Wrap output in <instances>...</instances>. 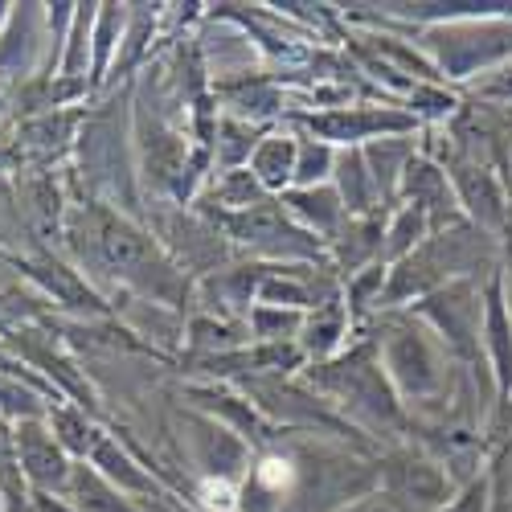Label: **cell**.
<instances>
[{"mask_svg": "<svg viewBox=\"0 0 512 512\" xmlns=\"http://www.w3.org/2000/svg\"><path fill=\"white\" fill-rule=\"evenodd\" d=\"M484 353H488L492 377H496V402L508 406V398H512V308H508L500 267L484 283Z\"/></svg>", "mask_w": 512, "mask_h": 512, "instance_id": "12", "label": "cell"}, {"mask_svg": "<svg viewBox=\"0 0 512 512\" xmlns=\"http://www.w3.org/2000/svg\"><path fill=\"white\" fill-rule=\"evenodd\" d=\"M9 13H13V5H0V29H5V21H9Z\"/></svg>", "mask_w": 512, "mask_h": 512, "instance_id": "34", "label": "cell"}, {"mask_svg": "<svg viewBox=\"0 0 512 512\" xmlns=\"http://www.w3.org/2000/svg\"><path fill=\"white\" fill-rule=\"evenodd\" d=\"M312 386L332 394L336 402H345V410H353L361 422H373L381 431L390 426H406V410L386 377V365H381V349L365 345L353 349L340 361H324L312 369Z\"/></svg>", "mask_w": 512, "mask_h": 512, "instance_id": "2", "label": "cell"}, {"mask_svg": "<svg viewBox=\"0 0 512 512\" xmlns=\"http://www.w3.org/2000/svg\"><path fill=\"white\" fill-rule=\"evenodd\" d=\"M349 308L340 304V300H324L308 320H304V332H300V353L312 357V361H328L332 353H340V345H345V336H349Z\"/></svg>", "mask_w": 512, "mask_h": 512, "instance_id": "19", "label": "cell"}, {"mask_svg": "<svg viewBox=\"0 0 512 512\" xmlns=\"http://www.w3.org/2000/svg\"><path fill=\"white\" fill-rule=\"evenodd\" d=\"M422 50L435 58L439 78H472L512 58V17L431 25L422 33Z\"/></svg>", "mask_w": 512, "mask_h": 512, "instance_id": "3", "label": "cell"}, {"mask_svg": "<svg viewBox=\"0 0 512 512\" xmlns=\"http://www.w3.org/2000/svg\"><path fill=\"white\" fill-rule=\"evenodd\" d=\"M295 152H300V136H263L246 168L259 177V185L271 197L275 193L283 197L291 189V177H295Z\"/></svg>", "mask_w": 512, "mask_h": 512, "instance_id": "21", "label": "cell"}, {"mask_svg": "<svg viewBox=\"0 0 512 512\" xmlns=\"http://www.w3.org/2000/svg\"><path fill=\"white\" fill-rule=\"evenodd\" d=\"M25 271L46 287L50 295H58L62 304L78 308V312H107V304L99 300V295L87 287V279H78V271L54 263V259H37V263H25Z\"/></svg>", "mask_w": 512, "mask_h": 512, "instance_id": "23", "label": "cell"}, {"mask_svg": "<svg viewBox=\"0 0 512 512\" xmlns=\"http://www.w3.org/2000/svg\"><path fill=\"white\" fill-rule=\"evenodd\" d=\"M283 209L291 213L295 226H304L312 238L320 242H332L340 234V226H345V201H340L336 185H316V189H287L283 197Z\"/></svg>", "mask_w": 512, "mask_h": 512, "instance_id": "14", "label": "cell"}, {"mask_svg": "<svg viewBox=\"0 0 512 512\" xmlns=\"http://www.w3.org/2000/svg\"><path fill=\"white\" fill-rule=\"evenodd\" d=\"M213 140H218V160H222V168L230 173V168H246L250 164V156H254V148H259V132L246 123V119H238V115H222L218 119V132H213Z\"/></svg>", "mask_w": 512, "mask_h": 512, "instance_id": "26", "label": "cell"}, {"mask_svg": "<svg viewBox=\"0 0 512 512\" xmlns=\"http://www.w3.org/2000/svg\"><path fill=\"white\" fill-rule=\"evenodd\" d=\"M17 463V422L0 418V467Z\"/></svg>", "mask_w": 512, "mask_h": 512, "instance_id": "31", "label": "cell"}, {"mask_svg": "<svg viewBox=\"0 0 512 512\" xmlns=\"http://www.w3.org/2000/svg\"><path fill=\"white\" fill-rule=\"evenodd\" d=\"M300 127H308L312 140H324L332 148H361L386 136H414L418 119L390 107H332V111H295Z\"/></svg>", "mask_w": 512, "mask_h": 512, "instance_id": "7", "label": "cell"}, {"mask_svg": "<svg viewBox=\"0 0 512 512\" xmlns=\"http://www.w3.org/2000/svg\"><path fill=\"white\" fill-rule=\"evenodd\" d=\"M271 193L259 185V177L250 168H230V173H218V181L209 185V193L201 197L209 218H230V213H246L254 205H263Z\"/></svg>", "mask_w": 512, "mask_h": 512, "instance_id": "20", "label": "cell"}, {"mask_svg": "<svg viewBox=\"0 0 512 512\" xmlns=\"http://www.w3.org/2000/svg\"><path fill=\"white\" fill-rule=\"evenodd\" d=\"M476 95L488 99V103H512V62H508L500 74L476 82Z\"/></svg>", "mask_w": 512, "mask_h": 512, "instance_id": "30", "label": "cell"}, {"mask_svg": "<svg viewBox=\"0 0 512 512\" xmlns=\"http://www.w3.org/2000/svg\"><path fill=\"white\" fill-rule=\"evenodd\" d=\"M345 512H390V508H386V500H381V496H361V500L349 504Z\"/></svg>", "mask_w": 512, "mask_h": 512, "instance_id": "33", "label": "cell"}, {"mask_svg": "<svg viewBox=\"0 0 512 512\" xmlns=\"http://www.w3.org/2000/svg\"><path fill=\"white\" fill-rule=\"evenodd\" d=\"M426 324H431L451 357H459L463 365L484 369V287L480 279H455L431 295H422L418 304H410Z\"/></svg>", "mask_w": 512, "mask_h": 512, "instance_id": "4", "label": "cell"}, {"mask_svg": "<svg viewBox=\"0 0 512 512\" xmlns=\"http://www.w3.org/2000/svg\"><path fill=\"white\" fill-rule=\"evenodd\" d=\"M17 467L37 496H66L74 459L54 439L46 418H25L17 422Z\"/></svg>", "mask_w": 512, "mask_h": 512, "instance_id": "11", "label": "cell"}, {"mask_svg": "<svg viewBox=\"0 0 512 512\" xmlns=\"http://www.w3.org/2000/svg\"><path fill=\"white\" fill-rule=\"evenodd\" d=\"M213 226L230 234L234 242L250 246L254 254H267V259H304V263L320 259V238H312L304 226H295L279 197H267L263 205H254L246 213L213 218Z\"/></svg>", "mask_w": 512, "mask_h": 512, "instance_id": "6", "label": "cell"}, {"mask_svg": "<svg viewBox=\"0 0 512 512\" xmlns=\"http://www.w3.org/2000/svg\"><path fill=\"white\" fill-rule=\"evenodd\" d=\"M426 238H431V222H426V213L414 209V205H402L390 218V226H386V238H381V267H398Z\"/></svg>", "mask_w": 512, "mask_h": 512, "instance_id": "24", "label": "cell"}, {"mask_svg": "<svg viewBox=\"0 0 512 512\" xmlns=\"http://www.w3.org/2000/svg\"><path fill=\"white\" fill-rule=\"evenodd\" d=\"M91 467H95L99 476H107L123 496L148 500V496L160 492L156 480L136 463V455H132V451H123L119 439H111V435H99V443H95V451H91Z\"/></svg>", "mask_w": 512, "mask_h": 512, "instance_id": "17", "label": "cell"}, {"mask_svg": "<svg viewBox=\"0 0 512 512\" xmlns=\"http://www.w3.org/2000/svg\"><path fill=\"white\" fill-rule=\"evenodd\" d=\"M41 414H50L46 406H41V394L33 386H21L17 373L0 369V418L25 422V418H41Z\"/></svg>", "mask_w": 512, "mask_h": 512, "instance_id": "28", "label": "cell"}, {"mask_svg": "<svg viewBox=\"0 0 512 512\" xmlns=\"http://www.w3.org/2000/svg\"><path fill=\"white\" fill-rule=\"evenodd\" d=\"M82 148V168L91 173V185L123 201V209H136V189H132V164H127V144L119 136V119L111 111L87 119L78 136Z\"/></svg>", "mask_w": 512, "mask_h": 512, "instance_id": "9", "label": "cell"}, {"mask_svg": "<svg viewBox=\"0 0 512 512\" xmlns=\"http://www.w3.org/2000/svg\"><path fill=\"white\" fill-rule=\"evenodd\" d=\"M332 181H336V193H340V201H345L349 218H369V213H381L377 185L369 177V164H365V152L361 148H340L336 152Z\"/></svg>", "mask_w": 512, "mask_h": 512, "instance_id": "16", "label": "cell"}, {"mask_svg": "<svg viewBox=\"0 0 512 512\" xmlns=\"http://www.w3.org/2000/svg\"><path fill=\"white\" fill-rule=\"evenodd\" d=\"M0 512H5V496H0Z\"/></svg>", "mask_w": 512, "mask_h": 512, "instance_id": "35", "label": "cell"}, {"mask_svg": "<svg viewBox=\"0 0 512 512\" xmlns=\"http://www.w3.org/2000/svg\"><path fill=\"white\" fill-rule=\"evenodd\" d=\"M439 512H492V476L480 472L463 484V492L455 500H447Z\"/></svg>", "mask_w": 512, "mask_h": 512, "instance_id": "29", "label": "cell"}, {"mask_svg": "<svg viewBox=\"0 0 512 512\" xmlns=\"http://www.w3.org/2000/svg\"><path fill=\"white\" fill-rule=\"evenodd\" d=\"M504 259L500 271H504V291H508V308H512V209H508V226H504Z\"/></svg>", "mask_w": 512, "mask_h": 512, "instance_id": "32", "label": "cell"}, {"mask_svg": "<svg viewBox=\"0 0 512 512\" xmlns=\"http://www.w3.org/2000/svg\"><path fill=\"white\" fill-rule=\"evenodd\" d=\"M127 17H132V5H99L95 13V33H91V91L103 87L111 78V66L119 58L123 33H127Z\"/></svg>", "mask_w": 512, "mask_h": 512, "instance_id": "22", "label": "cell"}, {"mask_svg": "<svg viewBox=\"0 0 512 512\" xmlns=\"http://www.w3.org/2000/svg\"><path fill=\"white\" fill-rule=\"evenodd\" d=\"M381 365L398 398L410 402H435L447 390V361L443 349L431 340V332H422L418 324H398L390 336L381 340Z\"/></svg>", "mask_w": 512, "mask_h": 512, "instance_id": "5", "label": "cell"}, {"mask_svg": "<svg viewBox=\"0 0 512 512\" xmlns=\"http://www.w3.org/2000/svg\"><path fill=\"white\" fill-rule=\"evenodd\" d=\"M189 443H193V459H197L205 480L238 488L250 476V467H254L250 463V443L213 414H205V410L189 414Z\"/></svg>", "mask_w": 512, "mask_h": 512, "instance_id": "10", "label": "cell"}, {"mask_svg": "<svg viewBox=\"0 0 512 512\" xmlns=\"http://www.w3.org/2000/svg\"><path fill=\"white\" fill-rule=\"evenodd\" d=\"M50 431H54V439L66 447V455L74 463H87L95 443H99V431L87 422V410L66 406V402H50Z\"/></svg>", "mask_w": 512, "mask_h": 512, "instance_id": "25", "label": "cell"}, {"mask_svg": "<svg viewBox=\"0 0 512 512\" xmlns=\"http://www.w3.org/2000/svg\"><path fill=\"white\" fill-rule=\"evenodd\" d=\"M41 5H13L5 29H0V82L25 78L41 54Z\"/></svg>", "mask_w": 512, "mask_h": 512, "instance_id": "13", "label": "cell"}, {"mask_svg": "<svg viewBox=\"0 0 512 512\" xmlns=\"http://www.w3.org/2000/svg\"><path fill=\"white\" fill-rule=\"evenodd\" d=\"M91 242H95V254L103 259V267L119 283L148 295V300L177 304L181 295H189V279H185L181 263L168 259L164 246L152 234H144L136 222L119 218L111 209H95L91 213Z\"/></svg>", "mask_w": 512, "mask_h": 512, "instance_id": "1", "label": "cell"}, {"mask_svg": "<svg viewBox=\"0 0 512 512\" xmlns=\"http://www.w3.org/2000/svg\"><path fill=\"white\" fill-rule=\"evenodd\" d=\"M381 500L394 512H439L451 496V480L439 463L414 451H394L377 463Z\"/></svg>", "mask_w": 512, "mask_h": 512, "instance_id": "8", "label": "cell"}, {"mask_svg": "<svg viewBox=\"0 0 512 512\" xmlns=\"http://www.w3.org/2000/svg\"><path fill=\"white\" fill-rule=\"evenodd\" d=\"M361 152H365V164H369V177L377 185V201H381V209H386L398 197L406 164L414 160V140L410 136H386V140L365 144Z\"/></svg>", "mask_w": 512, "mask_h": 512, "instance_id": "18", "label": "cell"}, {"mask_svg": "<svg viewBox=\"0 0 512 512\" xmlns=\"http://www.w3.org/2000/svg\"><path fill=\"white\" fill-rule=\"evenodd\" d=\"M62 504L70 512H140V504H132V496H123L91 463H74Z\"/></svg>", "mask_w": 512, "mask_h": 512, "instance_id": "15", "label": "cell"}, {"mask_svg": "<svg viewBox=\"0 0 512 512\" xmlns=\"http://www.w3.org/2000/svg\"><path fill=\"white\" fill-rule=\"evenodd\" d=\"M332 168H336V148L324 144V140L300 136V152H295V177H291V189H316V185H328Z\"/></svg>", "mask_w": 512, "mask_h": 512, "instance_id": "27", "label": "cell"}]
</instances>
